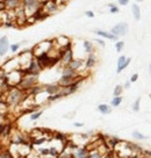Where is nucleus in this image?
<instances>
[{"label":"nucleus","instance_id":"f257e3e1","mask_svg":"<svg viewBox=\"0 0 151 158\" xmlns=\"http://www.w3.org/2000/svg\"><path fill=\"white\" fill-rule=\"evenodd\" d=\"M7 93L8 94H7L6 102L8 104V106H13V107H16V106L21 105L26 99L29 97L27 92L20 89L19 87H12Z\"/></svg>","mask_w":151,"mask_h":158},{"label":"nucleus","instance_id":"f03ea898","mask_svg":"<svg viewBox=\"0 0 151 158\" xmlns=\"http://www.w3.org/2000/svg\"><path fill=\"white\" fill-rule=\"evenodd\" d=\"M39 84V76H34V74H26L22 76V78L20 80L18 87L20 89H22L24 92H28L29 89H31L35 85Z\"/></svg>","mask_w":151,"mask_h":158},{"label":"nucleus","instance_id":"7ed1b4c3","mask_svg":"<svg viewBox=\"0 0 151 158\" xmlns=\"http://www.w3.org/2000/svg\"><path fill=\"white\" fill-rule=\"evenodd\" d=\"M35 58H36L37 63H39V65L41 66L42 70L51 68V66H54L56 63L59 62V58L52 57V56H50L49 54H42V55H40V56H37V57H35Z\"/></svg>","mask_w":151,"mask_h":158},{"label":"nucleus","instance_id":"20e7f679","mask_svg":"<svg viewBox=\"0 0 151 158\" xmlns=\"http://www.w3.org/2000/svg\"><path fill=\"white\" fill-rule=\"evenodd\" d=\"M22 6L26 10L27 16H33L37 10L42 8V4L39 0H22Z\"/></svg>","mask_w":151,"mask_h":158},{"label":"nucleus","instance_id":"39448f33","mask_svg":"<svg viewBox=\"0 0 151 158\" xmlns=\"http://www.w3.org/2000/svg\"><path fill=\"white\" fill-rule=\"evenodd\" d=\"M73 59V51H72V44H69L66 48L61 50V57H59V62L62 63L63 66H66L71 63Z\"/></svg>","mask_w":151,"mask_h":158},{"label":"nucleus","instance_id":"423d86ee","mask_svg":"<svg viewBox=\"0 0 151 158\" xmlns=\"http://www.w3.org/2000/svg\"><path fill=\"white\" fill-rule=\"evenodd\" d=\"M42 10H43L44 13L49 16V15H51V14H55V13L59 10V6L57 5V2H56L55 0H49V1H47L45 4L42 5Z\"/></svg>","mask_w":151,"mask_h":158},{"label":"nucleus","instance_id":"0eeeda50","mask_svg":"<svg viewBox=\"0 0 151 158\" xmlns=\"http://www.w3.org/2000/svg\"><path fill=\"white\" fill-rule=\"evenodd\" d=\"M111 33L114 34L115 36H117V37L119 36H124L128 33V25L124 23V22H120V23H117V25L113 27Z\"/></svg>","mask_w":151,"mask_h":158},{"label":"nucleus","instance_id":"6e6552de","mask_svg":"<svg viewBox=\"0 0 151 158\" xmlns=\"http://www.w3.org/2000/svg\"><path fill=\"white\" fill-rule=\"evenodd\" d=\"M44 93H47L48 95H54V94H57L61 92L62 89V86L58 84V83H54V84H44Z\"/></svg>","mask_w":151,"mask_h":158},{"label":"nucleus","instance_id":"1a4fd4ad","mask_svg":"<svg viewBox=\"0 0 151 158\" xmlns=\"http://www.w3.org/2000/svg\"><path fill=\"white\" fill-rule=\"evenodd\" d=\"M10 48V41H8V37H6V36L0 37V57L6 56V54L8 52Z\"/></svg>","mask_w":151,"mask_h":158},{"label":"nucleus","instance_id":"9d476101","mask_svg":"<svg viewBox=\"0 0 151 158\" xmlns=\"http://www.w3.org/2000/svg\"><path fill=\"white\" fill-rule=\"evenodd\" d=\"M68 66H70V68L73 69L74 71L79 72L80 70L85 69V62H84V59H82V58H73L72 60H71V63H70Z\"/></svg>","mask_w":151,"mask_h":158},{"label":"nucleus","instance_id":"9b49d317","mask_svg":"<svg viewBox=\"0 0 151 158\" xmlns=\"http://www.w3.org/2000/svg\"><path fill=\"white\" fill-rule=\"evenodd\" d=\"M72 153L74 158H88L90 150L87 148H85V147H77Z\"/></svg>","mask_w":151,"mask_h":158},{"label":"nucleus","instance_id":"f8f14e48","mask_svg":"<svg viewBox=\"0 0 151 158\" xmlns=\"http://www.w3.org/2000/svg\"><path fill=\"white\" fill-rule=\"evenodd\" d=\"M97 55L94 54H88L87 55V58H86V60H85V69L86 70H90L92 69V68H94V65L97 64Z\"/></svg>","mask_w":151,"mask_h":158},{"label":"nucleus","instance_id":"ddd939ff","mask_svg":"<svg viewBox=\"0 0 151 158\" xmlns=\"http://www.w3.org/2000/svg\"><path fill=\"white\" fill-rule=\"evenodd\" d=\"M94 33L97 35H99L100 37H105V39H108V40H111V41H115V42L119 41V37H117V36H115V35L112 34V33L105 31V30H94Z\"/></svg>","mask_w":151,"mask_h":158},{"label":"nucleus","instance_id":"4468645a","mask_svg":"<svg viewBox=\"0 0 151 158\" xmlns=\"http://www.w3.org/2000/svg\"><path fill=\"white\" fill-rule=\"evenodd\" d=\"M43 92H44L43 85L37 84V85H35V86L31 89H29L27 93H28V95H29V97H34V98H35L36 95H39V94L43 93Z\"/></svg>","mask_w":151,"mask_h":158},{"label":"nucleus","instance_id":"2eb2a0df","mask_svg":"<svg viewBox=\"0 0 151 158\" xmlns=\"http://www.w3.org/2000/svg\"><path fill=\"white\" fill-rule=\"evenodd\" d=\"M98 110L103 115H107V114L112 113V106L107 104H100L98 106Z\"/></svg>","mask_w":151,"mask_h":158},{"label":"nucleus","instance_id":"dca6fc26","mask_svg":"<svg viewBox=\"0 0 151 158\" xmlns=\"http://www.w3.org/2000/svg\"><path fill=\"white\" fill-rule=\"evenodd\" d=\"M62 74H65V76H79V73L77 71H74L73 69H71L70 66H63L62 69Z\"/></svg>","mask_w":151,"mask_h":158},{"label":"nucleus","instance_id":"f3484780","mask_svg":"<svg viewBox=\"0 0 151 158\" xmlns=\"http://www.w3.org/2000/svg\"><path fill=\"white\" fill-rule=\"evenodd\" d=\"M132 15H134L135 19L136 20L141 19V10H140V6L137 5V4H132Z\"/></svg>","mask_w":151,"mask_h":158},{"label":"nucleus","instance_id":"a211bd4d","mask_svg":"<svg viewBox=\"0 0 151 158\" xmlns=\"http://www.w3.org/2000/svg\"><path fill=\"white\" fill-rule=\"evenodd\" d=\"M84 50L88 54H93V51H94V47H93L92 42L91 41H84Z\"/></svg>","mask_w":151,"mask_h":158},{"label":"nucleus","instance_id":"6ab92c4d","mask_svg":"<svg viewBox=\"0 0 151 158\" xmlns=\"http://www.w3.org/2000/svg\"><path fill=\"white\" fill-rule=\"evenodd\" d=\"M132 136L134 139H136V141H143V139H146V138H149L148 136L145 135H143L141 131H138V130H134L132 134Z\"/></svg>","mask_w":151,"mask_h":158},{"label":"nucleus","instance_id":"aec40b11","mask_svg":"<svg viewBox=\"0 0 151 158\" xmlns=\"http://www.w3.org/2000/svg\"><path fill=\"white\" fill-rule=\"evenodd\" d=\"M122 97H114V98L112 99V101H111V106L112 107H119L120 105H121L122 102Z\"/></svg>","mask_w":151,"mask_h":158},{"label":"nucleus","instance_id":"412c9836","mask_svg":"<svg viewBox=\"0 0 151 158\" xmlns=\"http://www.w3.org/2000/svg\"><path fill=\"white\" fill-rule=\"evenodd\" d=\"M37 153H39L41 157L50 156V148H40L39 150H37Z\"/></svg>","mask_w":151,"mask_h":158},{"label":"nucleus","instance_id":"4be33fe9","mask_svg":"<svg viewBox=\"0 0 151 158\" xmlns=\"http://www.w3.org/2000/svg\"><path fill=\"white\" fill-rule=\"evenodd\" d=\"M62 98H64L63 94H62L61 92H59V93L54 94V95H49L48 99H47V101H48V102H54V101H56V100H58V99H62Z\"/></svg>","mask_w":151,"mask_h":158},{"label":"nucleus","instance_id":"5701e85b","mask_svg":"<svg viewBox=\"0 0 151 158\" xmlns=\"http://www.w3.org/2000/svg\"><path fill=\"white\" fill-rule=\"evenodd\" d=\"M122 92H123V86L122 85H116L114 87V91H113V95L114 97H121Z\"/></svg>","mask_w":151,"mask_h":158},{"label":"nucleus","instance_id":"b1692460","mask_svg":"<svg viewBox=\"0 0 151 158\" xmlns=\"http://www.w3.org/2000/svg\"><path fill=\"white\" fill-rule=\"evenodd\" d=\"M132 112H140L141 109V98H137L132 104Z\"/></svg>","mask_w":151,"mask_h":158},{"label":"nucleus","instance_id":"393cba45","mask_svg":"<svg viewBox=\"0 0 151 158\" xmlns=\"http://www.w3.org/2000/svg\"><path fill=\"white\" fill-rule=\"evenodd\" d=\"M42 114H43V112L42 110H36V112H34V113L30 114V121H36L37 118H40L41 116H42Z\"/></svg>","mask_w":151,"mask_h":158},{"label":"nucleus","instance_id":"a878e982","mask_svg":"<svg viewBox=\"0 0 151 158\" xmlns=\"http://www.w3.org/2000/svg\"><path fill=\"white\" fill-rule=\"evenodd\" d=\"M88 158H103V155L99 150H92V151H90Z\"/></svg>","mask_w":151,"mask_h":158},{"label":"nucleus","instance_id":"bb28decb","mask_svg":"<svg viewBox=\"0 0 151 158\" xmlns=\"http://www.w3.org/2000/svg\"><path fill=\"white\" fill-rule=\"evenodd\" d=\"M126 60H127V57H126V56H120V57H119V59H117V69H116V71H119V70L121 69L122 66H123V64L126 63Z\"/></svg>","mask_w":151,"mask_h":158},{"label":"nucleus","instance_id":"cd10ccee","mask_svg":"<svg viewBox=\"0 0 151 158\" xmlns=\"http://www.w3.org/2000/svg\"><path fill=\"white\" fill-rule=\"evenodd\" d=\"M45 142H47L45 137H36L33 139V144H35V145H40V144H43Z\"/></svg>","mask_w":151,"mask_h":158},{"label":"nucleus","instance_id":"c85d7f7f","mask_svg":"<svg viewBox=\"0 0 151 158\" xmlns=\"http://www.w3.org/2000/svg\"><path fill=\"white\" fill-rule=\"evenodd\" d=\"M115 49H116L117 52H121L122 50L124 49V42L123 41H117L115 43Z\"/></svg>","mask_w":151,"mask_h":158},{"label":"nucleus","instance_id":"c756f323","mask_svg":"<svg viewBox=\"0 0 151 158\" xmlns=\"http://www.w3.org/2000/svg\"><path fill=\"white\" fill-rule=\"evenodd\" d=\"M117 155L115 152V150H109L106 155H103V158H116Z\"/></svg>","mask_w":151,"mask_h":158},{"label":"nucleus","instance_id":"7c9ffc66","mask_svg":"<svg viewBox=\"0 0 151 158\" xmlns=\"http://www.w3.org/2000/svg\"><path fill=\"white\" fill-rule=\"evenodd\" d=\"M20 45H21V43H13V44H10V50L12 52H16L20 49Z\"/></svg>","mask_w":151,"mask_h":158},{"label":"nucleus","instance_id":"2f4dec72","mask_svg":"<svg viewBox=\"0 0 151 158\" xmlns=\"http://www.w3.org/2000/svg\"><path fill=\"white\" fill-rule=\"evenodd\" d=\"M130 62H132V58H129V57H128L127 60H126V63L123 64V66H122V68H121V69H120V70H119V71H116L117 73H121V72H122V71H123V70H124V69H127V66H128V65H129V64H130Z\"/></svg>","mask_w":151,"mask_h":158},{"label":"nucleus","instance_id":"473e14b6","mask_svg":"<svg viewBox=\"0 0 151 158\" xmlns=\"http://www.w3.org/2000/svg\"><path fill=\"white\" fill-rule=\"evenodd\" d=\"M109 12H111L112 14H116V13H119V12H120V10H119V7H117V6L115 5L114 7H112V8L109 10Z\"/></svg>","mask_w":151,"mask_h":158},{"label":"nucleus","instance_id":"72a5a7b5","mask_svg":"<svg viewBox=\"0 0 151 158\" xmlns=\"http://www.w3.org/2000/svg\"><path fill=\"white\" fill-rule=\"evenodd\" d=\"M117 2L121 6H127L129 4V0H117Z\"/></svg>","mask_w":151,"mask_h":158},{"label":"nucleus","instance_id":"f704fd0d","mask_svg":"<svg viewBox=\"0 0 151 158\" xmlns=\"http://www.w3.org/2000/svg\"><path fill=\"white\" fill-rule=\"evenodd\" d=\"M85 15H86L87 18H91V19L94 18V13H93L92 10H86V12H85Z\"/></svg>","mask_w":151,"mask_h":158},{"label":"nucleus","instance_id":"c9c22d12","mask_svg":"<svg viewBox=\"0 0 151 158\" xmlns=\"http://www.w3.org/2000/svg\"><path fill=\"white\" fill-rule=\"evenodd\" d=\"M130 86H132V81H130V80H128V81H126V83H124V85H123V89H130Z\"/></svg>","mask_w":151,"mask_h":158},{"label":"nucleus","instance_id":"e433bc0d","mask_svg":"<svg viewBox=\"0 0 151 158\" xmlns=\"http://www.w3.org/2000/svg\"><path fill=\"white\" fill-rule=\"evenodd\" d=\"M95 42H97L99 45H101V47H105L106 43H105V41H103L101 39H95Z\"/></svg>","mask_w":151,"mask_h":158},{"label":"nucleus","instance_id":"4c0bfd02","mask_svg":"<svg viewBox=\"0 0 151 158\" xmlns=\"http://www.w3.org/2000/svg\"><path fill=\"white\" fill-rule=\"evenodd\" d=\"M4 10H6L5 2H4V1H0V13H1V12H4Z\"/></svg>","mask_w":151,"mask_h":158},{"label":"nucleus","instance_id":"58836bf2","mask_svg":"<svg viewBox=\"0 0 151 158\" xmlns=\"http://www.w3.org/2000/svg\"><path fill=\"white\" fill-rule=\"evenodd\" d=\"M137 79H138V74H137V73H134L132 76V78H130V81H132V83H135Z\"/></svg>","mask_w":151,"mask_h":158},{"label":"nucleus","instance_id":"ea45409f","mask_svg":"<svg viewBox=\"0 0 151 158\" xmlns=\"http://www.w3.org/2000/svg\"><path fill=\"white\" fill-rule=\"evenodd\" d=\"M128 158H142V155H138V153H132L129 155Z\"/></svg>","mask_w":151,"mask_h":158},{"label":"nucleus","instance_id":"a19ab883","mask_svg":"<svg viewBox=\"0 0 151 158\" xmlns=\"http://www.w3.org/2000/svg\"><path fill=\"white\" fill-rule=\"evenodd\" d=\"M73 126H74V127H77V128H80V127H83L84 126V123H82V122H74Z\"/></svg>","mask_w":151,"mask_h":158},{"label":"nucleus","instance_id":"79ce46f5","mask_svg":"<svg viewBox=\"0 0 151 158\" xmlns=\"http://www.w3.org/2000/svg\"><path fill=\"white\" fill-rule=\"evenodd\" d=\"M39 1L42 4V5H43V4H45V2H47V1H49V0H39Z\"/></svg>","mask_w":151,"mask_h":158},{"label":"nucleus","instance_id":"37998d69","mask_svg":"<svg viewBox=\"0 0 151 158\" xmlns=\"http://www.w3.org/2000/svg\"><path fill=\"white\" fill-rule=\"evenodd\" d=\"M114 4H108V7H109V8H112V7H114Z\"/></svg>","mask_w":151,"mask_h":158},{"label":"nucleus","instance_id":"c03bdc74","mask_svg":"<svg viewBox=\"0 0 151 158\" xmlns=\"http://www.w3.org/2000/svg\"><path fill=\"white\" fill-rule=\"evenodd\" d=\"M41 158H56V157H52V156H47V157H41Z\"/></svg>","mask_w":151,"mask_h":158},{"label":"nucleus","instance_id":"a18cd8bd","mask_svg":"<svg viewBox=\"0 0 151 158\" xmlns=\"http://www.w3.org/2000/svg\"><path fill=\"white\" fill-rule=\"evenodd\" d=\"M0 158H6V157L4 156V155H1V153H0Z\"/></svg>","mask_w":151,"mask_h":158},{"label":"nucleus","instance_id":"49530a36","mask_svg":"<svg viewBox=\"0 0 151 158\" xmlns=\"http://www.w3.org/2000/svg\"><path fill=\"white\" fill-rule=\"evenodd\" d=\"M142 158H151V157H146V156H142Z\"/></svg>","mask_w":151,"mask_h":158},{"label":"nucleus","instance_id":"de8ad7c7","mask_svg":"<svg viewBox=\"0 0 151 158\" xmlns=\"http://www.w3.org/2000/svg\"><path fill=\"white\" fill-rule=\"evenodd\" d=\"M149 71L151 72V64H150V66H149Z\"/></svg>","mask_w":151,"mask_h":158},{"label":"nucleus","instance_id":"09e8293b","mask_svg":"<svg viewBox=\"0 0 151 158\" xmlns=\"http://www.w3.org/2000/svg\"><path fill=\"white\" fill-rule=\"evenodd\" d=\"M137 1H140V2H141V1H143V0H137Z\"/></svg>","mask_w":151,"mask_h":158},{"label":"nucleus","instance_id":"8fccbe9b","mask_svg":"<svg viewBox=\"0 0 151 158\" xmlns=\"http://www.w3.org/2000/svg\"><path fill=\"white\" fill-rule=\"evenodd\" d=\"M66 1H70V0H66Z\"/></svg>","mask_w":151,"mask_h":158},{"label":"nucleus","instance_id":"3c124183","mask_svg":"<svg viewBox=\"0 0 151 158\" xmlns=\"http://www.w3.org/2000/svg\"><path fill=\"white\" fill-rule=\"evenodd\" d=\"M24 158H27V157H24Z\"/></svg>","mask_w":151,"mask_h":158},{"label":"nucleus","instance_id":"603ef678","mask_svg":"<svg viewBox=\"0 0 151 158\" xmlns=\"http://www.w3.org/2000/svg\"><path fill=\"white\" fill-rule=\"evenodd\" d=\"M4 1H5V0H4Z\"/></svg>","mask_w":151,"mask_h":158}]
</instances>
